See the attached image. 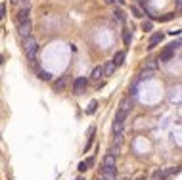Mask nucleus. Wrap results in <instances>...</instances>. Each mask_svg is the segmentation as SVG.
I'll return each mask as SVG.
<instances>
[{
  "instance_id": "1",
  "label": "nucleus",
  "mask_w": 182,
  "mask_h": 180,
  "mask_svg": "<svg viewBox=\"0 0 182 180\" xmlns=\"http://www.w3.org/2000/svg\"><path fill=\"white\" fill-rule=\"evenodd\" d=\"M23 52H25V56H27L29 62H35V59H37V54H38V42H37L33 37L23 38Z\"/></svg>"
},
{
  "instance_id": "2",
  "label": "nucleus",
  "mask_w": 182,
  "mask_h": 180,
  "mask_svg": "<svg viewBox=\"0 0 182 180\" xmlns=\"http://www.w3.org/2000/svg\"><path fill=\"white\" fill-rule=\"evenodd\" d=\"M86 86H88V79L86 77H77V79L73 81V94L81 96L84 90H86Z\"/></svg>"
},
{
  "instance_id": "3",
  "label": "nucleus",
  "mask_w": 182,
  "mask_h": 180,
  "mask_svg": "<svg viewBox=\"0 0 182 180\" xmlns=\"http://www.w3.org/2000/svg\"><path fill=\"white\" fill-rule=\"evenodd\" d=\"M18 29H19V37H21V38H27V37H31V33H33V23L27 19V21L19 23Z\"/></svg>"
},
{
  "instance_id": "4",
  "label": "nucleus",
  "mask_w": 182,
  "mask_h": 180,
  "mask_svg": "<svg viewBox=\"0 0 182 180\" xmlns=\"http://www.w3.org/2000/svg\"><path fill=\"white\" fill-rule=\"evenodd\" d=\"M67 82H69V77H67V75H63V77H59L58 81H54L52 90H54V92H63L65 86H67Z\"/></svg>"
},
{
  "instance_id": "5",
  "label": "nucleus",
  "mask_w": 182,
  "mask_h": 180,
  "mask_svg": "<svg viewBox=\"0 0 182 180\" xmlns=\"http://www.w3.org/2000/svg\"><path fill=\"white\" fill-rule=\"evenodd\" d=\"M161 40H163V33H154L149 37V42H148V48H155L157 44H161Z\"/></svg>"
},
{
  "instance_id": "6",
  "label": "nucleus",
  "mask_w": 182,
  "mask_h": 180,
  "mask_svg": "<svg viewBox=\"0 0 182 180\" xmlns=\"http://www.w3.org/2000/svg\"><path fill=\"white\" fill-rule=\"evenodd\" d=\"M29 13H31V10H29V6L21 8V10L18 12V23H23V21H27V19H29Z\"/></svg>"
},
{
  "instance_id": "7",
  "label": "nucleus",
  "mask_w": 182,
  "mask_h": 180,
  "mask_svg": "<svg viewBox=\"0 0 182 180\" xmlns=\"http://www.w3.org/2000/svg\"><path fill=\"white\" fill-rule=\"evenodd\" d=\"M104 69V77H111V75L115 73V63L113 62H105V65H102Z\"/></svg>"
},
{
  "instance_id": "8",
  "label": "nucleus",
  "mask_w": 182,
  "mask_h": 180,
  "mask_svg": "<svg viewBox=\"0 0 182 180\" xmlns=\"http://www.w3.org/2000/svg\"><path fill=\"white\" fill-rule=\"evenodd\" d=\"M115 165H117V155L105 153V157H104V167H115Z\"/></svg>"
},
{
  "instance_id": "9",
  "label": "nucleus",
  "mask_w": 182,
  "mask_h": 180,
  "mask_svg": "<svg viewBox=\"0 0 182 180\" xmlns=\"http://www.w3.org/2000/svg\"><path fill=\"white\" fill-rule=\"evenodd\" d=\"M111 62L115 63V67H119V65H123V62H125V52L121 50V52H115V56H113V59Z\"/></svg>"
},
{
  "instance_id": "10",
  "label": "nucleus",
  "mask_w": 182,
  "mask_h": 180,
  "mask_svg": "<svg viewBox=\"0 0 182 180\" xmlns=\"http://www.w3.org/2000/svg\"><path fill=\"white\" fill-rule=\"evenodd\" d=\"M100 77H104V69H102V65L94 67V69H92V75H90V79H94V81H100Z\"/></svg>"
},
{
  "instance_id": "11",
  "label": "nucleus",
  "mask_w": 182,
  "mask_h": 180,
  "mask_svg": "<svg viewBox=\"0 0 182 180\" xmlns=\"http://www.w3.org/2000/svg\"><path fill=\"white\" fill-rule=\"evenodd\" d=\"M165 178H167L165 169H157V171H154V174H151V180H165Z\"/></svg>"
},
{
  "instance_id": "12",
  "label": "nucleus",
  "mask_w": 182,
  "mask_h": 180,
  "mask_svg": "<svg viewBox=\"0 0 182 180\" xmlns=\"http://www.w3.org/2000/svg\"><path fill=\"white\" fill-rule=\"evenodd\" d=\"M121 111H125V113H129L130 109H132V102L129 100V98H125L123 102H121V108H119Z\"/></svg>"
},
{
  "instance_id": "13",
  "label": "nucleus",
  "mask_w": 182,
  "mask_h": 180,
  "mask_svg": "<svg viewBox=\"0 0 182 180\" xmlns=\"http://www.w3.org/2000/svg\"><path fill=\"white\" fill-rule=\"evenodd\" d=\"M173 56H174V54H173L171 50L165 48V50L161 52V56H159V62H169V59H173Z\"/></svg>"
},
{
  "instance_id": "14",
  "label": "nucleus",
  "mask_w": 182,
  "mask_h": 180,
  "mask_svg": "<svg viewBox=\"0 0 182 180\" xmlns=\"http://www.w3.org/2000/svg\"><path fill=\"white\" fill-rule=\"evenodd\" d=\"M113 19H117L119 23H123V21H125V12H123V10H119V8H117V10L113 12Z\"/></svg>"
},
{
  "instance_id": "15",
  "label": "nucleus",
  "mask_w": 182,
  "mask_h": 180,
  "mask_svg": "<svg viewBox=\"0 0 182 180\" xmlns=\"http://www.w3.org/2000/svg\"><path fill=\"white\" fill-rule=\"evenodd\" d=\"M130 40H132V33L129 31V29H125V31H123V42H125V46H130Z\"/></svg>"
},
{
  "instance_id": "16",
  "label": "nucleus",
  "mask_w": 182,
  "mask_h": 180,
  "mask_svg": "<svg viewBox=\"0 0 182 180\" xmlns=\"http://www.w3.org/2000/svg\"><path fill=\"white\" fill-rule=\"evenodd\" d=\"M37 75H38V79H42V81H50V77H52V75L48 71H44V69H37Z\"/></svg>"
},
{
  "instance_id": "17",
  "label": "nucleus",
  "mask_w": 182,
  "mask_h": 180,
  "mask_svg": "<svg viewBox=\"0 0 182 180\" xmlns=\"http://www.w3.org/2000/svg\"><path fill=\"white\" fill-rule=\"evenodd\" d=\"M127 115L129 113H125V111H117V115H115V123H125V119H127Z\"/></svg>"
},
{
  "instance_id": "18",
  "label": "nucleus",
  "mask_w": 182,
  "mask_h": 180,
  "mask_svg": "<svg viewBox=\"0 0 182 180\" xmlns=\"http://www.w3.org/2000/svg\"><path fill=\"white\" fill-rule=\"evenodd\" d=\"M123 127H125V123H115L113 121V134H121L123 132Z\"/></svg>"
},
{
  "instance_id": "19",
  "label": "nucleus",
  "mask_w": 182,
  "mask_h": 180,
  "mask_svg": "<svg viewBox=\"0 0 182 180\" xmlns=\"http://www.w3.org/2000/svg\"><path fill=\"white\" fill-rule=\"evenodd\" d=\"M144 67H148V71H155V62H154V59H146V65Z\"/></svg>"
},
{
  "instance_id": "20",
  "label": "nucleus",
  "mask_w": 182,
  "mask_h": 180,
  "mask_svg": "<svg viewBox=\"0 0 182 180\" xmlns=\"http://www.w3.org/2000/svg\"><path fill=\"white\" fill-rule=\"evenodd\" d=\"M154 73H155V71H144V73H140V81L151 79V77H154Z\"/></svg>"
},
{
  "instance_id": "21",
  "label": "nucleus",
  "mask_w": 182,
  "mask_h": 180,
  "mask_svg": "<svg viewBox=\"0 0 182 180\" xmlns=\"http://www.w3.org/2000/svg\"><path fill=\"white\" fill-rule=\"evenodd\" d=\"M96 108H98V102H96V100H92V102H90V106H88V113H94V111H96Z\"/></svg>"
},
{
  "instance_id": "22",
  "label": "nucleus",
  "mask_w": 182,
  "mask_h": 180,
  "mask_svg": "<svg viewBox=\"0 0 182 180\" xmlns=\"http://www.w3.org/2000/svg\"><path fill=\"white\" fill-rule=\"evenodd\" d=\"M142 29H144V31H151V29H154V23H151V21H146V23L142 25Z\"/></svg>"
},
{
  "instance_id": "23",
  "label": "nucleus",
  "mask_w": 182,
  "mask_h": 180,
  "mask_svg": "<svg viewBox=\"0 0 182 180\" xmlns=\"http://www.w3.org/2000/svg\"><path fill=\"white\" fill-rule=\"evenodd\" d=\"M130 12L134 13V16H136V18H142V12H140L138 8H136V6H132V8H130Z\"/></svg>"
},
{
  "instance_id": "24",
  "label": "nucleus",
  "mask_w": 182,
  "mask_h": 180,
  "mask_svg": "<svg viewBox=\"0 0 182 180\" xmlns=\"http://www.w3.org/2000/svg\"><path fill=\"white\" fill-rule=\"evenodd\" d=\"M119 149H121V146H113V148L109 149L108 153H111V155H117V153H119Z\"/></svg>"
},
{
  "instance_id": "25",
  "label": "nucleus",
  "mask_w": 182,
  "mask_h": 180,
  "mask_svg": "<svg viewBox=\"0 0 182 180\" xmlns=\"http://www.w3.org/2000/svg\"><path fill=\"white\" fill-rule=\"evenodd\" d=\"M4 16H6V6H4V4H0V19H2Z\"/></svg>"
},
{
  "instance_id": "26",
  "label": "nucleus",
  "mask_w": 182,
  "mask_h": 180,
  "mask_svg": "<svg viewBox=\"0 0 182 180\" xmlns=\"http://www.w3.org/2000/svg\"><path fill=\"white\" fill-rule=\"evenodd\" d=\"M86 169H88V167H86V161H83V163H79V171H81V172H84Z\"/></svg>"
},
{
  "instance_id": "27",
  "label": "nucleus",
  "mask_w": 182,
  "mask_h": 180,
  "mask_svg": "<svg viewBox=\"0 0 182 180\" xmlns=\"http://www.w3.org/2000/svg\"><path fill=\"white\" fill-rule=\"evenodd\" d=\"M92 165H94V159L88 157V159H86V167H92Z\"/></svg>"
},
{
  "instance_id": "28",
  "label": "nucleus",
  "mask_w": 182,
  "mask_h": 180,
  "mask_svg": "<svg viewBox=\"0 0 182 180\" xmlns=\"http://www.w3.org/2000/svg\"><path fill=\"white\" fill-rule=\"evenodd\" d=\"M173 18H174V13H169V16H165V18H163V21H169V19H173Z\"/></svg>"
},
{
  "instance_id": "29",
  "label": "nucleus",
  "mask_w": 182,
  "mask_h": 180,
  "mask_svg": "<svg viewBox=\"0 0 182 180\" xmlns=\"http://www.w3.org/2000/svg\"><path fill=\"white\" fill-rule=\"evenodd\" d=\"M19 2H21L23 6H29V0H19Z\"/></svg>"
},
{
  "instance_id": "30",
  "label": "nucleus",
  "mask_w": 182,
  "mask_h": 180,
  "mask_svg": "<svg viewBox=\"0 0 182 180\" xmlns=\"http://www.w3.org/2000/svg\"><path fill=\"white\" fill-rule=\"evenodd\" d=\"M104 2H105V4H113V2H115V0H104Z\"/></svg>"
},
{
  "instance_id": "31",
  "label": "nucleus",
  "mask_w": 182,
  "mask_h": 180,
  "mask_svg": "<svg viewBox=\"0 0 182 180\" xmlns=\"http://www.w3.org/2000/svg\"><path fill=\"white\" fill-rule=\"evenodd\" d=\"M0 65H2V54H0Z\"/></svg>"
},
{
  "instance_id": "32",
  "label": "nucleus",
  "mask_w": 182,
  "mask_h": 180,
  "mask_svg": "<svg viewBox=\"0 0 182 180\" xmlns=\"http://www.w3.org/2000/svg\"><path fill=\"white\" fill-rule=\"evenodd\" d=\"M136 180H146V178H144V176H140V178H136Z\"/></svg>"
},
{
  "instance_id": "33",
  "label": "nucleus",
  "mask_w": 182,
  "mask_h": 180,
  "mask_svg": "<svg viewBox=\"0 0 182 180\" xmlns=\"http://www.w3.org/2000/svg\"><path fill=\"white\" fill-rule=\"evenodd\" d=\"M16 2H19V0H12V4H16Z\"/></svg>"
}]
</instances>
